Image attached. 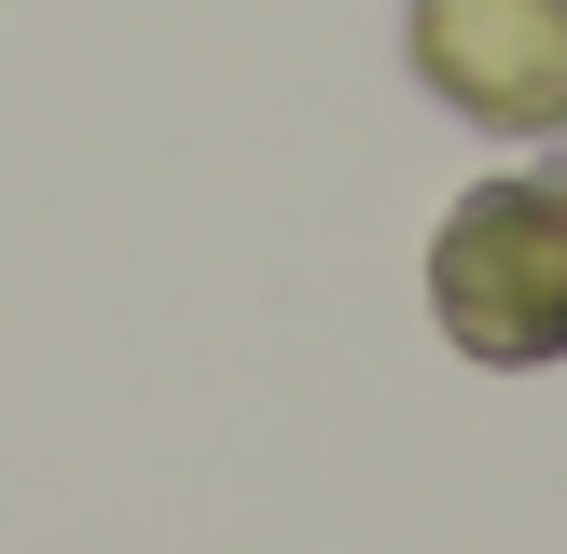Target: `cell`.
<instances>
[{"label":"cell","instance_id":"6da1fadb","mask_svg":"<svg viewBox=\"0 0 567 554\" xmlns=\"http://www.w3.org/2000/svg\"><path fill=\"white\" fill-rule=\"evenodd\" d=\"M430 305L471 360H554L567 347V194L485 181L430 236Z\"/></svg>","mask_w":567,"mask_h":554},{"label":"cell","instance_id":"7a4b0ae2","mask_svg":"<svg viewBox=\"0 0 567 554\" xmlns=\"http://www.w3.org/2000/svg\"><path fill=\"white\" fill-rule=\"evenodd\" d=\"M415 70L485 125H567V0H415Z\"/></svg>","mask_w":567,"mask_h":554}]
</instances>
